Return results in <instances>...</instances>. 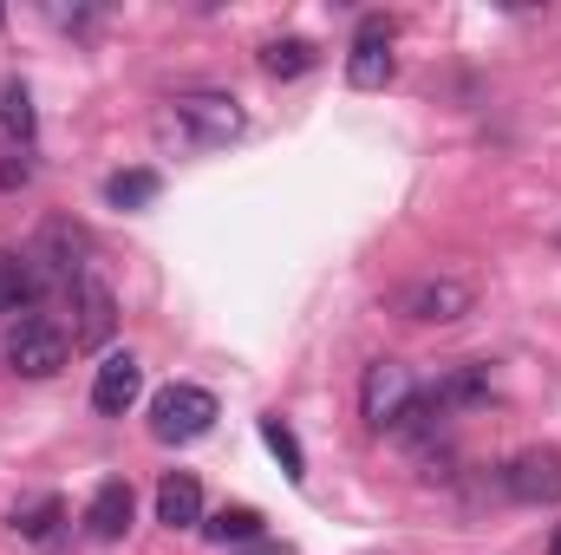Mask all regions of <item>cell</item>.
Instances as JSON below:
<instances>
[{
	"mask_svg": "<svg viewBox=\"0 0 561 555\" xmlns=\"http://www.w3.org/2000/svg\"><path fill=\"white\" fill-rule=\"evenodd\" d=\"M503 484H510V497L516 503H561V451L556 444H529V451H516L510 457V471H503Z\"/></svg>",
	"mask_w": 561,
	"mask_h": 555,
	"instance_id": "obj_7",
	"label": "cell"
},
{
	"mask_svg": "<svg viewBox=\"0 0 561 555\" xmlns=\"http://www.w3.org/2000/svg\"><path fill=\"white\" fill-rule=\"evenodd\" d=\"M157 190H163L157 170H112V177H105V203H112V209H150Z\"/></svg>",
	"mask_w": 561,
	"mask_h": 555,
	"instance_id": "obj_15",
	"label": "cell"
},
{
	"mask_svg": "<svg viewBox=\"0 0 561 555\" xmlns=\"http://www.w3.org/2000/svg\"><path fill=\"white\" fill-rule=\"evenodd\" d=\"M549 555H561V530H556V536H549Z\"/></svg>",
	"mask_w": 561,
	"mask_h": 555,
	"instance_id": "obj_23",
	"label": "cell"
},
{
	"mask_svg": "<svg viewBox=\"0 0 561 555\" xmlns=\"http://www.w3.org/2000/svg\"><path fill=\"white\" fill-rule=\"evenodd\" d=\"M470 307H477V294H470V281H457V275H419L392 294V314L399 320H419V327H450Z\"/></svg>",
	"mask_w": 561,
	"mask_h": 555,
	"instance_id": "obj_3",
	"label": "cell"
},
{
	"mask_svg": "<svg viewBox=\"0 0 561 555\" xmlns=\"http://www.w3.org/2000/svg\"><path fill=\"white\" fill-rule=\"evenodd\" d=\"M46 287H72V281H85V262H92V236L79 229V223H46L39 229V242H33V256H26Z\"/></svg>",
	"mask_w": 561,
	"mask_h": 555,
	"instance_id": "obj_4",
	"label": "cell"
},
{
	"mask_svg": "<svg viewBox=\"0 0 561 555\" xmlns=\"http://www.w3.org/2000/svg\"><path fill=\"white\" fill-rule=\"evenodd\" d=\"M412 399H419V380H412L405 360H373L366 366V380H359V418L373 431H392V418L405 412Z\"/></svg>",
	"mask_w": 561,
	"mask_h": 555,
	"instance_id": "obj_5",
	"label": "cell"
},
{
	"mask_svg": "<svg viewBox=\"0 0 561 555\" xmlns=\"http://www.w3.org/2000/svg\"><path fill=\"white\" fill-rule=\"evenodd\" d=\"M262 444H268V451L280 457V471H287L294 484L307 477V451H300V438H294V424H287L280 412H268V418H262Z\"/></svg>",
	"mask_w": 561,
	"mask_h": 555,
	"instance_id": "obj_20",
	"label": "cell"
},
{
	"mask_svg": "<svg viewBox=\"0 0 561 555\" xmlns=\"http://www.w3.org/2000/svg\"><path fill=\"white\" fill-rule=\"evenodd\" d=\"M0 20H7V13H0Z\"/></svg>",
	"mask_w": 561,
	"mask_h": 555,
	"instance_id": "obj_24",
	"label": "cell"
},
{
	"mask_svg": "<svg viewBox=\"0 0 561 555\" xmlns=\"http://www.w3.org/2000/svg\"><path fill=\"white\" fill-rule=\"evenodd\" d=\"M216 418H222L216 393H209V386H190V380H176V386H163V393L150 399V431H157L163 444H196Z\"/></svg>",
	"mask_w": 561,
	"mask_h": 555,
	"instance_id": "obj_2",
	"label": "cell"
},
{
	"mask_svg": "<svg viewBox=\"0 0 561 555\" xmlns=\"http://www.w3.org/2000/svg\"><path fill=\"white\" fill-rule=\"evenodd\" d=\"M66 353H72V340H66L53 320H39V314H26V320L7 333V366L26 373V380H53V373L66 366Z\"/></svg>",
	"mask_w": 561,
	"mask_h": 555,
	"instance_id": "obj_6",
	"label": "cell"
},
{
	"mask_svg": "<svg viewBox=\"0 0 561 555\" xmlns=\"http://www.w3.org/2000/svg\"><path fill=\"white\" fill-rule=\"evenodd\" d=\"M39 294H46L39 269H33L26 256H7V249H0V314H13V307H33Z\"/></svg>",
	"mask_w": 561,
	"mask_h": 555,
	"instance_id": "obj_14",
	"label": "cell"
},
{
	"mask_svg": "<svg viewBox=\"0 0 561 555\" xmlns=\"http://www.w3.org/2000/svg\"><path fill=\"white\" fill-rule=\"evenodd\" d=\"M131 510H138L131 484H125V477H105V484L92 490V503H85V536H92V543H118V536L131 530Z\"/></svg>",
	"mask_w": 561,
	"mask_h": 555,
	"instance_id": "obj_11",
	"label": "cell"
},
{
	"mask_svg": "<svg viewBox=\"0 0 561 555\" xmlns=\"http://www.w3.org/2000/svg\"><path fill=\"white\" fill-rule=\"evenodd\" d=\"M392 72H399V59H392V20H366V26L353 33L346 79H353L359 92H379V86H392Z\"/></svg>",
	"mask_w": 561,
	"mask_h": 555,
	"instance_id": "obj_8",
	"label": "cell"
},
{
	"mask_svg": "<svg viewBox=\"0 0 561 555\" xmlns=\"http://www.w3.org/2000/svg\"><path fill=\"white\" fill-rule=\"evenodd\" d=\"M26 177H33V163H26V157H0V190H20Z\"/></svg>",
	"mask_w": 561,
	"mask_h": 555,
	"instance_id": "obj_21",
	"label": "cell"
},
{
	"mask_svg": "<svg viewBox=\"0 0 561 555\" xmlns=\"http://www.w3.org/2000/svg\"><path fill=\"white\" fill-rule=\"evenodd\" d=\"M0 132L13 144H33V132H39V112H33V92L20 86V79H7L0 86Z\"/></svg>",
	"mask_w": 561,
	"mask_h": 555,
	"instance_id": "obj_16",
	"label": "cell"
},
{
	"mask_svg": "<svg viewBox=\"0 0 561 555\" xmlns=\"http://www.w3.org/2000/svg\"><path fill=\"white\" fill-rule=\"evenodd\" d=\"M203 536H209V543H262V510L229 503V510H216V517L203 523Z\"/></svg>",
	"mask_w": 561,
	"mask_h": 555,
	"instance_id": "obj_19",
	"label": "cell"
},
{
	"mask_svg": "<svg viewBox=\"0 0 561 555\" xmlns=\"http://www.w3.org/2000/svg\"><path fill=\"white\" fill-rule=\"evenodd\" d=\"M66 294H72V347H105L112 327H118V301H112V287L85 275V281H72Z\"/></svg>",
	"mask_w": 561,
	"mask_h": 555,
	"instance_id": "obj_9",
	"label": "cell"
},
{
	"mask_svg": "<svg viewBox=\"0 0 561 555\" xmlns=\"http://www.w3.org/2000/svg\"><path fill=\"white\" fill-rule=\"evenodd\" d=\"M138 393H144L138 353H105V366H99V380H92V406L105 418H125L138 406Z\"/></svg>",
	"mask_w": 561,
	"mask_h": 555,
	"instance_id": "obj_10",
	"label": "cell"
},
{
	"mask_svg": "<svg viewBox=\"0 0 561 555\" xmlns=\"http://www.w3.org/2000/svg\"><path fill=\"white\" fill-rule=\"evenodd\" d=\"M313 66H320V46L300 39V33H287V39H268V46H262V72H268V79H300V72H313Z\"/></svg>",
	"mask_w": 561,
	"mask_h": 555,
	"instance_id": "obj_13",
	"label": "cell"
},
{
	"mask_svg": "<svg viewBox=\"0 0 561 555\" xmlns=\"http://www.w3.org/2000/svg\"><path fill=\"white\" fill-rule=\"evenodd\" d=\"M59 523H66V503H59V497H26V503H13V530H20L26 543H46Z\"/></svg>",
	"mask_w": 561,
	"mask_h": 555,
	"instance_id": "obj_18",
	"label": "cell"
},
{
	"mask_svg": "<svg viewBox=\"0 0 561 555\" xmlns=\"http://www.w3.org/2000/svg\"><path fill=\"white\" fill-rule=\"evenodd\" d=\"M157 132L176 138L183 150H222V144H236L249 132V112H242L236 92L196 86V92H176V99L163 105V125H157Z\"/></svg>",
	"mask_w": 561,
	"mask_h": 555,
	"instance_id": "obj_1",
	"label": "cell"
},
{
	"mask_svg": "<svg viewBox=\"0 0 561 555\" xmlns=\"http://www.w3.org/2000/svg\"><path fill=\"white\" fill-rule=\"evenodd\" d=\"M437 399H444V412L483 406V399H490V373H483V366H450V373L437 380Z\"/></svg>",
	"mask_w": 561,
	"mask_h": 555,
	"instance_id": "obj_17",
	"label": "cell"
},
{
	"mask_svg": "<svg viewBox=\"0 0 561 555\" xmlns=\"http://www.w3.org/2000/svg\"><path fill=\"white\" fill-rule=\"evenodd\" d=\"M157 523L163 530H203V484L190 471H170L157 484Z\"/></svg>",
	"mask_w": 561,
	"mask_h": 555,
	"instance_id": "obj_12",
	"label": "cell"
},
{
	"mask_svg": "<svg viewBox=\"0 0 561 555\" xmlns=\"http://www.w3.org/2000/svg\"><path fill=\"white\" fill-rule=\"evenodd\" d=\"M242 555H294V543H275V536H262V543H249Z\"/></svg>",
	"mask_w": 561,
	"mask_h": 555,
	"instance_id": "obj_22",
	"label": "cell"
}]
</instances>
